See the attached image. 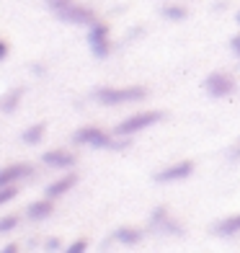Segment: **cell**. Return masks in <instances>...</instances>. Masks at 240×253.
<instances>
[{"label":"cell","instance_id":"obj_14","mask_svg":"<svg viewBox=\"0 0 240 253\" xmlns=\"http://www.w3.org/2000/svg\"><path fill=\"white\" fill-rule=\"evenodd\" d=\"M47 5L52 8V13L57 18H65L67 13H70V8L75 5V0H47Z\"/></svg>","mask_w":240,"mask_h":253},{"label":"cell","instance_id":"obj_20","mask_svg":"<svg viewBox=\"0 0 240 253\" xmlns=\"http://www.w3.org/2000/svg\"><path fill=\"white\" fill-rule=\"evenodd\" d=\"M5 57H8V42L0 44V60H5Z\"/></svg>","mask_w":240,"mask_h":253},{"label":"cell","instance_id":"obj_9","mask_svg":"<svg viewBox=\"0 0 240 253\" xmlns=\"http://www.w3.org/2000/svg\"><path fill=\"white\" fill-rule=\"evenodd\" d=\"M75 183H78V176L75 173H67L62 178H57L54 183H49V186H47V197H52V199L62 197V194H67V191L75 186Z\"/></svg>","mask_w":240,"mask_h":253},{"label":"cell","instance_id":"obj_19","mask_svg":"<svg viewBox=\"0 0 240 253\" xmlns=\"http://www.w3.org/2000/svg\"><path fill=\"white\" fill-rule=\"evenodd\" d=\"M85 248H88V240L80 238V240H75V243L70 246V253H80V251H85Z\"/></svg>","mask_w":240,"mask_h":253},{"label":"cell","instance_id":"obj_5","mask_svg":"<svg viewBox=\"0 0 240 253\" xmlns=\"http://www.w3.org/2000/svg\"><path fill=\"white\" fill-rule=\"evenodd\" d=\"M88 42H90V49H93L96 57H106L111 52V42H109V26L96 21L88 31Z\"/></svg>","mask_w":240,"mask_h":253},{"label":"cell","instance_id":"obj_10","mask_svg":"<svg viewBox=\"0 0 240 253\" xmlns=\"http://www.w3.org/2000/svg\"><path fill=\"white\" fill-rule=\"evenodd\" d=\"M52 212H54L52 197L39 199V202H31V204H29V210H26V214L31 217V220H44V217H49Z\"/></svg>","mask_w":240,"mask_h":253},{"label":"cell","instance_id":"obj_6","mask_svg":"<svg viewBox=\"0 0 240 253\" xmlns=\"http://www.w3.org/2000/svg\"><path fill=\"white\" fill-rule=\"evenodd\" d=\"M194 173V163L191 160H178L176 166H168L165 170L155 173V181L160 183H168V181H181V178H189Z\"/></svg>","mask_w":240,"mask_h":253},{"label":"cell","instance_id":"obj_16","mask_svg":"<svg viewBox=\"0 0 240 253\" xmlns=\"http://www.w3.org/2000/svg\"><path fill=\"white\" fill-rule=\"evenodd\" d=\"M163 16H165V18H170V21H181V18H186V8H181V5L163 8Z\"/></svg>","mask_w":240,"mask_h":253},{"label":"cell","instance_id":"obj_1","mask_svg":"<svg viewBox=\"0 0 240 253\" xmlns=\"http://www.w3.org/2000/svg\"><path fill=\"white\" fill-rule=\"evenodd\" d=\"M147 96V88L142 85H132V88H98L93 98L106 106H117V103H132V101H142Z\"/></svg>","mask_w":240,"mask_h":253},{"label":"cell","instance_id":"obj_22","mask_svg":"<svg viewBox=\"0 0 240 253\" xmlns=\"http://www.w3.org/2000/svg\"><path fill=\"white\" fill-rule=\"evenodd\" d=\"M47 248H52V251H54V248H60V240H49Z\"/></svg>","mask_w":240,"mask_h":253},{"label":"cell","instance_id":"obj_24","mask_svg":"<svg viewBox=\"0 0 240 253\" xmlns=\"http://www.w3.org/2000/svg\"><path fill=\"white\" fill-rule=\"evenodd\" d=\"M238 24H240V13H238Z\"/></svg>","mask_w":240,"mask_h":253},{"label":"cell","instance_id":"obj_15","mask_svg":"<svg viewBox=\"0 0 240 253\" xmlns=\"http://www.w3.org/2000/svg\"><path fill=\"white\" fill-rule=\"evenodd\" d=\"M21 96H24V90H21V88L10 90V93H8V96L3 98V111H8V114L13 111V109H16V103L21 101Z\"/></svg>","mask_w":240,"mask_h":253},{"label":"cell","instance_id":"obj_8","mask_svg":"<svg viewBox=\"0 0 240 253\" xmlns=\"http://www.w3.org/2000/svg\"><path fill=\"white\" fill-rule=\"evenodd\" d=\"M31 173V166L29 163H13V166H8L0 170V186H5V183H13L18 178H24Z\"/></svg>","mask_w":240,"mask_h":253},{"label":"cell","instance_id":"obj_3","mask_svg":"<svg viewBox=\"0 0 240 253\" xmlns=\"http://www.w3.org/2000/svg\"><path fill=\"white\" fill-rule=\"evenodd\" d=\"M73 140L78 145H90V147H111V150L124 147V142H111V137L104 129H98V126H83V129H78L73 134Z\"/></svg>","mask_w":240,"mask_h":253},{"label":"cell","instance_id":"obj_21","mask_svg":"<svg viewBox=\"0 0 240 253\" xmlns=\"http://www.w3.org/2000/svg\"><path fill=\"white\" fill-rule=\"evenodd\" d=\"M233 49L240 54V37H235V39H233Z\"/></svg>","mask_w":240,"mask_h":253},{"label":"cell","instance_id":"obj_18","mask_svg":"<svg viewBox=\"0 0 240 253\" xmlns=\"http://www.w3.org/2000/svg\"><path fill=\"white\" fill-rule=\"evenodd\" d=\"M18 194V189L13 186V183H5V186H0V204H8L10 199H13Z\"/></svg>","mask_w":240,"mask_h":253},{"label":"cell","instance_id":"obj_25","mask_svg":"<svg viewBox=\"0 0 240 253\" xmlns=\"http://www.w3.org/2000/svg\"><path fill=\"white\" fill-rule=\"evenodd\" d=\"M238 155H240V147H238Z\"/></svg>","mask_w":240,"mask_h":253},{"label":"cell","instance_id":"obj_2","mask_svg":"<svg viewBox=\"0 0 240 253\" xmlns=\"http://www.w3.org/2000/svg\"><path fill=\"white\" fill-rule=\"evenodd\" d=\"M163 119H165V114H163V111H142V114H134V117L119 122V124H117V129H114V134H119V137H124V134H134V132H142V129H147V126H153V124H158V122H163Z\"/></svg>","mask_w":240,"mask_h":253},{"label":"cell","instance_id":"obj_7","mask_svg":"<svg viewBox=\"0 0 240 253\" xmlns=\"http://www.w3.org/2000/svg\"><path fill=\"white\" fill-rule=\"evenodd\" d=\"M41 160L52 168H73L75 166V155L65 153V150H49V153L41 155Z\"/></svg>","mask_w":240,"mask_h":253},{"label":"cell","instance_id":"obj_17","mask_svg":"<svg viewBox=\"0 0 240 253\" xmlns=\"http://www.w3.org/2000/svg\"><path fill=\"white\" fill-rule=\"evenodd\" d=\"M21 222V217L18 214H8V217H3V220H0V233H10V230H13L16 225Z\"/></svg>","mask_w":240,"mask_h":253},{"label":"cell","instance_id":"obj_11","mask_svg":"<svg viewBox=\"0 0 240 253\" xmlns=\"http://www.w3.org/2000/svg\"><path fill=\"white\" fill-rule=\"evenodd\" d=\"M214 233L217 235H222V238H233L240 233V214H230V217H225V220H220L214 225Z\"/></svg>","mask_w":240,"mask_h":253},{"label":"cell","instance_id":"obj_12","mask_svg":"<svg viewBox=\"0 0 240 253\" xmlns=\"http://www.w3.org/2000/svg\"><path fill=\"white\" fill-rule=\"evenodd\" d=\"M44 132H47V124H31L29 129L21 134V140H24L26 145H37V142H41Z\"/></svg>","mask_w":240,"mask_h":253},{"label":"cell","instance_id":"obj_13","mask_svg":"<svg viewBox=\"0 0 240 253\" xmlns=\"http://www.w3.org/2000/svg\"><path fill=\"white\" fill-rule=\"evenodd\" d=\"M114 238L119 240V243H140L142 240V233L134 227H119L117 233H114Z\"/></svg>","mask_w":240,"mask_h":253},{"label":"cell","instance_id":"obj_23","mask_svg":"<svg viewBox=\"0 0 240 253\" xmlns=\"http://www.w3.org/2000/svg\"><path fill=\"white\" fill-rule=\"evenodd\" d=\"M13 251H18V246H16V243H10V246H5V253H13Z\"/></svg>","mask_w":240,"mask_h":253},{"label":"cell","instance_id":"obj_4","mask_svg":"<svg viewBox=\"0 0 240 253\" xmlns=\"http://www.w3.org/2000/svg\"><path fill=\"white\" fill-rule=\"evenodd\" d=\"M204 90H207L209 96H214V98H222V96H230L233 90H235V80L227 75V73H209L207 78H204Z\"/></svg>","mask_w":240,"mask_h":253}]
</instances>
